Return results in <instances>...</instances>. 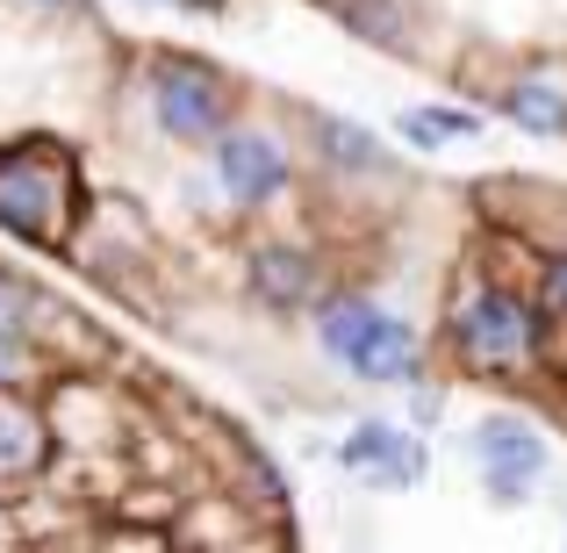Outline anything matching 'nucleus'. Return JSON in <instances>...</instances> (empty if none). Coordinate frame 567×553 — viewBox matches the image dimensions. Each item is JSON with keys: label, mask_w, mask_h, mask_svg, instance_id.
<instances>
[{"label": "nucleus", "mask_w": 567, "mask_h": 553, "mask_svg": "<svg viewBox=\"0 0 567 553\" xmlns=\"http://www.w3.org/2000/svg\"><path fill=\"white\" fill-rule=\"evenodd\" d=\"M503 123H517L525 137H567V80L560 72H517L503 86Z\"/></svg>", "instance_id": "nucleus-8"}, {"label": "nucleus", "mask_w": 567, "mask_h": 553, "mask_svg": "<svg viewBox=\"0 0 567 553\" xmlns=\"http://www.w3.org/2000/svg\"><path fill=\"white\" fill-rule=\"evenodd\" d=\"M453 352L467 373H525L539 360V303H525L503 280H474L453 309Z\"/></svg>", "instance_id": "nucleus-2"}, {"label": "nucleus", "mask_w": 567, "mask_h": 553, "mask_svg": "<svg viewBox=\"0 0 567 553\" xmlns=\"http://www.w3.org/2000/svg\"><path fill=\"white\" fill-rule=\"evenodd\" d=\"M152 115L173 144H216L230 130V80L202 58H158L152 65Z\"/></svg>", "instance_id": "nucleus-3"}, {"label": "nucleus", "mask_w": 567, "mask_h": 553, "mask_svg": "<svg viewBox=\"0 0 567 553\" xmlns=\"http://www.w3.org/2000/svg\"><path fill=\"white\" fill-rule=\"evenodd\" d=\"M22 373H29V346L22 338H0V388H22Z\"/></svg>", "instance_id": "nucleus-17"}, {"label": "nucleus", "mask_w": 567, "mask_h": 553, "mask_svg": "<svg viewBox=\"0 0 567 553\" xmlns=\"http://www.w3.org/2000/svg\"><path fill=\"white\" fill-rule=\"evenodd\" d=\"M245 288H251V303L295 317V309L317 303V259H309L302 245H259L245 259Z\"/></svg>", "instance_id": "nucleus-7"}, {"label": "nucleus", "mask_w": 567, "mask_h": 553, "mask_svg": "<svg viewBox=\"0 0 567 553\" xmlns=\"http://www.w3.org/2000/svg\"><path fill=\"white\" fill-rule=\"evenodd\" d=\"M43 446H51L43 417L29 410L14 388H0V489H22L29 474L43 468Z\"/></svg>", "instance_id": "nucleus-9"}, {"label": "nucleus", "mask_w": 567, "mask_h": 553, "mask_svg": "<svg viewBox=\"0 0 567 553\" xmlns=\"http://www.w3.org/2000/svg\"><path fill=\"white\" fill-rule=\"evenodd\" d=\"M216 181L237 208H266L288 194V152L266 130H223L216 137Z\"/></svg>", "instance_id": "nucleus-5"}, {"label": "nucleus", "mask_w": 567, "mask_h": 553, "mask_svg": "<svg viewBox=\"0 0 567 553\" xmlns=\"http://www.w3.org/2000/svg\"><path fill=\"white\" fill-rule=\"evenodd\" d=\"M374 324H381V303H367V295H331V303L317 309V346L346 367L352 352L367 346V331H374Z\"/></svg>", "instance_id": "nucleus-11"}, {"label": "nucleus", "mask_w": 567, "mask_h": 553, "mask_svg": "<svg viewBox=\"0 0 567 553\" xmlns=\"http://www.w3.org/2000/svg\"><path fill=\"white\" fill-rule=\"evenodd\" d=\"M29 8H51L58 14V8H72V0H29Z\"/></svg>", "instance_id": "nucleus-19"}, {"label": "nucleus", "mask_w": 567, "mask_h": 553, "mask_svg": "<svg viewBox=\"0 0 567 553\" xmlns=\"http://www.w3.org/2000/svg\"><path fill=\"white\" fill-rule=\"evenodd\" d=\"M424 474H431L424 439H416V431H395V446H388V460L367 474V489H395V496H410V489H424Z\"/></svg>", "instance_id": "nucleus-13"}, {"label": "nucleus", "mask_w": 567, "mask_h": 553, "mask_svg": "<svg viewBox=\"0 0 567 553\" xmlns=\"http://www.w3.org/2000/svg\"><path fill=\"white\" fill-rule=\"evenodd\" d=\"M72 216H80V166L65 144H0V231H14L22 245H65Z\"/></svg>", "instance_id": "nucleus-1"}, {"label": "nucleus", "mask_w": 567, "mask_h": 553, "mask_svg": "<svg viewBox=\"0 0 567 553\" xmlns=\"http://www.w3.org/2000/svg\"><path fill=\"white\" fill-rule=\"evenodd\" d=\"M317 144H323V158H331V166H346V173L388 166V144L367 123H352V115H323V123H317Z\"/></svg>", "instance_id": "nucleus-12"}, {"label": "nucleus", "mask_w": 567, "mask_h": 553, "mask_svg": "<svg viewBox=\"0 0 567 553\" xmlns=\"http://www.w3.org/2000/svg\"><path fill=\"white\" fill-rule=\"evenodd\" d=\"M395 137L410 144V152H445V144L482 137V115H474V109H445V101H424V109L395 115Z\"/></svg>", "instance_id": "nucleus-10"}, {"label": "nucleus", "mask_w": 567, "mask_h": 553, "mask_svg": "<svg viewBox=\"0 0 567 553\" xmlns=\"http://www.w3.org/2000/svg\"><path fill=\"white\" fill-rule=\"evenodd\" d=\"M395 431L402 424H388V417H360V424L346 431V446H338V460H346L352 474H374L388 460V446H395Z\"/></svg>", "instance_id": "nucleus-15"}, {"label": "nucleus", "mask_w": 567, "mask_h": 553, "mask_svg": "<svg viewBox=\"0 0 567 553\" xmlns=\"http://www.w3.org/2000/svg\"><path fill=\"white\" fill-rule=\"evenodd\" d=\"M560 553H567V546H560Z\"/></svg>", "instance_id": "nucleus-20"}, {"label": "nucleus", "mask_w": 567, "mask_h": 553, "mask_svg": "<svg viewBox=\"0 0 567 553\" xmlns=\"http://www.w3.org/2000/svg\"><path fill=\"white\" fill-rule=\"evenodd\" d=\"M43 309H51V303H43L14 266H0V338H22V346H29V331H37Z\"/></svg>", "instance_id": "nucleus-14"}, {"label": "nucleus", "mask_w": 567, "mask_h": 553, "mask_svg": "<svg viewBox=\"0 0 567 553\" xmlns=\"http://www.w3.org/2000/svg\"><path fill=\"white\" fill-rule=\"evenodd\" d=\"M352 381H367V388H410V381H424V338H416V324L410 317H395V309H381V324L367 331V346L346 360Z\"/></svg>", "instance_id": "nucleus-6"}, {"label": "nucleus", "mask_w": 567, "mask_h": 553, "mask_svg": "<svg viewBox=\"0 0 567 553\" xmlns=\"http://www.w3.org/2000/svg\"><path fill=\"white\" fill-rule=\"evenodd\" d=\"M467 453H474V468H482V496L503 503V511L532 503V489H539V474H546V439L525 417H482V424L467 431Z\"/></svg>", "instance_id": "nucleus-4"}, {"label": "nucleus", "mask_w": 567, "mask_h": 553, "mask_svg": "<svg viewBox=\"0 0 567 553\" xmlns=\"http://www.w3.org/2000/svg\"><path fill=\"white\" fill-rule=\"evenodd\" d=\"M539 317H567V252L546 259V274H539Z\"/></svg>", "instance_id": "nucleus-16"}, {"label": "nucleus", "mask_w": 567, "mask_h": 553, "mask_svg": "<svg viewBox=\"0 0 567 553\" xmlns=\"http://www.w3.org/2000/svg\"><path fill=\"white\" fill-rule=\"evenodd\" d=\"M410 410H416V424H431V417H439V388H431V381H410Z\"/></svg>", "instance_id": "nucleus-18"}]
</instances>
